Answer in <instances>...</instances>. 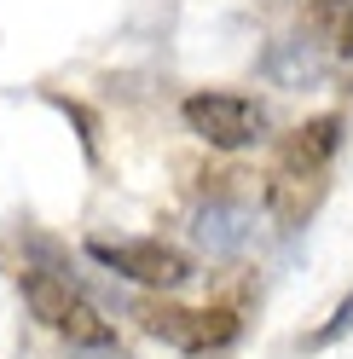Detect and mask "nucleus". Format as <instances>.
Segmentation results:
<instances>
[{
    "mask_svg": "<svg viewBox=\"0 0 353 359\" xmlns=\"http://www.w3.org/2000/svg\"><path fill=\"white\" fill-rule=\"evenodd\" d=\"M134 319H139L145 336H157V342L180 348V353H214V348H226L237 336L232 307H180V302L145 296V302H134Z\"/></svg>",
    "mask_w": 353,
    "mask_h": 359,
    "instance_id": "2",
    "label": "nucleus"
},
{
    "mask_svg": "<svg viewBox=\"0 0 353 359\" xmlns=\"http://www.w3.org/2000/svg\"><path fill=\"white\" fill-rule=\"evenodd\" d=\"M336 151H342V116H313V122H301L290 140L278 145L272 168L301 174V180H324L330 163H336Z\"/></svg>",
    "mask_w": 353,
    "mask_h": 359,
    "instance_id": "5",
    "label": "nucleus"
},
{
    "mask_svg": "<svg viewBox=\"0 0 353 359\" xmlns=\"http://www.w3.org/2000/svg\"><path fill=\"white\" fill-rule=\"evenodd\" d=\"M87 255L145 290H180L191 278V255L157 238H87Z\"/></svg>",
    "mask_w": 353,
    "mask_h": 359,
    "instance_id": "3",
    "label": "nucleus"
},
{
    "mask_svg": "<svg viewBox=\"0 0 353 359\" xmlns=\"http://www.w3.org/2000/svg\"><path fill=\"white\" fill-rule=\"evenodd\" d=\"M24 302H29V313L41 325L58 330L64 342H76V348H110L116 342V325L58 273H24Z\"/></svg>",
    "mask_w": 353,
    "mask_h": 359,
    "instance_id": "1",
    "label": "nucleus"
},
{
    "mask_svg": "<svg viewBox=\"0 0 353 359\" xmlns=\"http://www.w3.org/2000/svg\"><path fill=\"white\" fill-rule=\"evenodd\" d=\"M313 29L330 53L353 58V0H319L313 6Z\"/></svg>",
    "mask_w": 353,
    "mask_h": 359,
    "instance_id": "6",
    "label": "nucleus"
},
{
    "mask_svg": "<svg viewBox=\"0 0 353 359\" xmlns=\"http://www.w3.org/2000/svg\"><path fill=\"white\" fill-rule=\"evenodd\" d=\"M180 116L214 151H244V145H255L267 133V110L255 99H244V93H191L180 104Z\"/></svg>",
    "mask_w": 353,
    "mask_h": 359,
    "instance_id": "4",
    "label": "nucleus"
}]
</instances>
